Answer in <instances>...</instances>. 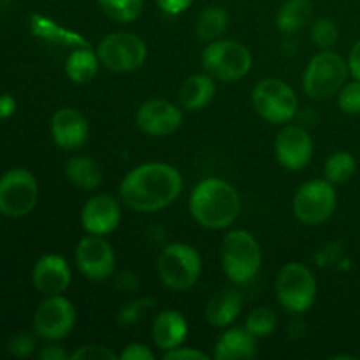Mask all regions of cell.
Instances as JSON below:
<instances>
[{"mask_svg": "<svg viewBox=\"0 0 360 360\" xmlns=\"http://www.w3.org/2000/svg\"><path fill=\"white\" fill-rule=\"evenodd\" d=\"M183 190V178L176 167L148 162L132 169L120 183V199L129 210L155 213L174 202Z\"/></svg>", "mask_w": 360, "mask_h": 360, "instance_id": "cell-1", "label": "cell"}, {"mask_svg": "<svg viewBox=\"0 0 360 360\" xmlns=\"http://www.w3.org/2000/svg\"><path fill=\"white\" fill-rule=\"evenodd\" d=\"M188 207L197 224L220 231L234 224L241 211V199L231 183L220 178H206L197 183L190 193Z\"/></svg>", "mask_w": 360, "mask_h": 360, "instance_id": "cell-2", "label": "cell"}, {"mask_svg": "<svg viewBox=\"0 0 360 360\" xmlns=\"http://www.w3.org/2000/svg\"><path fill=\"white\" fill-rule=\"evenodd\" d=\"M220 260L225 274L234 283L252 281L262 266V252L250 232L238 229L231 231L220 245Z\"/></svg>", "mask_w": 360, "mask_h": 360, "instance_id": "cell-3", "label": "cell"}, {"mask_svg": "<svg viewBox=\"0 0 360 360\" xmlns=\"http://www.w3.org/2000/svg\"><path fill=\"white\" fill-rule=\"evenodd\" d=\"M157 271L165 287L176 292H186L199 281L202 260L193 246L186 243H172L158 255Z\"/></svg>", "mask_w": 360, "mask_h": 360, "instance_id": "cell-4", "label": "cell"}, {"mask_svg": "<svg viewBox=\"0 0 360 360\" xmlns=\"http://www.w3.org/2000/svg\"><path fill=\"white\" fill-rule=\"evenodd\" d=\"M348 62L341 55L330 49L316 53L309 60L302 76V88L306 95L315 101H323L340 94L348 79Z\"/></svg>", "mask_w": 360, "mask_h": 360, "instance_id": "cell-5", "label": "cell"}, {"mask_svg": "<svg viewBox=\"0 0 360 360\" xmlns=\"http://www.w3.org/2000/svg\"><path fill=\"white\" fill-rule=\"evenodd\" d=\"M253 58L245 44L231 39H217L207 42L202 51V67L211 77L225 81H238L252 70Z\"/></svg>", "mask_w": 360, "mask_h": 360, "instance_id": "cell-6", "label": "cell"}, {"mask_svg": "<svg viewBox=\"0 0 360 360\" xmlns=\"http://www.w3.org/2000/svg\"><path fill=\"white\" fill-rule=\"evenodd\" d=\"M274 290L278 302L288 313H304L315 304L316 280L304 264L292 262L281 267Z\"/></svg>", "mask_w": 360, "mask_h": 360, "instance_id": "cell-7", "label": "cell"}, {"mask_svg": "<svg viewBox=\"0 0 360 360\" xmlns=\"http://www.w3.org/2000/svg\"><path fill=\"white\" fill-rule=\"evenodd\" d=\"M252 104L255 111L269 123H287L297 112L295 91L276 77L259 81L252 91Z\"/></svg>", "mask_w": 360, "mask_h": 360, "instance_id": "cell-8", "label": "cell"}, {"mask_svg": "<svg viewBox=\"0 0 360 360\" xmlns=\"http://www.w3.org/2000/svg\"><path fill=\"white\" fill-rule=\"evenodd\" d=\"M101 65L112 72L137 70L148 56V48L141 37L130 32H112L105 35L97 48Z\"/></svg>", "mask_w": 360, "mask_h": 360, "instance_id": "cell-9", "label": "cell"}, {"mask_svg": "<svg viewBox=\"0 0 360 360\" xmlns=\"http://www.w3.org/2000/svg\"><path fill=\"white\" fill-rule=\"evenodd\" d=\"M338 195L327 179H311L297 190L294 197V214L304 225H322L333 217Z\"/></svg>", "mask_w": 360, "mask_h": 360, "instance_id": "cell-10", "label": "cell"}, {"mask_svg": "<svg viewBox=\"0 0 360 360\" xmlns=\"http://www.w3.org/2000/svg\"><path fill=\"white\" fill-rule=\"evenodd\" d=\"M39 199V185L27 169H11L0 178V213L21 218L32 213Z\"/></svg>", "mask_w": 360, "mask_h": 360, "instance_id": "cell-11", "label": "cell"}, {"mask_svg": "<svg viewBox=\"0 0 360 360\" xmlns=\"http://www.w3.org/2000/svg\"><path fill=\"white\" fill-rule=\"evenodd\" d=\"M76 323V308L67 297L48 295L34 315V329L42 340L60 341L67 338Z\"/></svg>", "mask_w": 360, "mask_h": 360, "instance_id": "cell-12", "label": "cell"}, {"mask_svg": "<svg viewBox=\"0 0 360 360\" xmlns=\"http://www.w3.org/2000/svg\"><path fill=\"white\" fill-rule=\"evenodd\" d=\"M115 250L104 236L90 234L76 246L77 269L91 281H102L115 271Z\"/></svg>", "mask_w": 360, "mask_h": 360, "instance_id": "cell-13", "label": "cell"}, {"mask_svg": "<svg viewBox=\"0 0 360 360\" xmlns=\"http://www.w3.org/2000/svg\"><path fill=\"white\" fill-rule=\"evenodd\" d=\"M136 123L141 132L153 137L171 136L181 129L183 111L164 98L148 101L137 109Z\"/></svg>", "mask_w": 360, "mask_h": 360, "instance_id": "cell-14", "label": "cell"}, {"mask_svg": "<svg viewBox=\"0 0 360 360\" xmlns=\"http://www.w3.org/2000/svg\"><path fill=\"white\" fill-rule=\"evenodd\" d=\"M274 155L278 164L287 171H301L313 157L311 136L301 127H285L276 134Z\"/></svg>", "mask_w": 360, "mask_h": 360, "instance_id": "cell-15", "label": "cell"}, {"mask_svg": "<svg viewBox=\"0 0 360 360\" xmlns=\"http://www.w3.org/2000/svg\"><path fill=\"white\" fill-rule=\"evenodd\" d=\"M122 220V206L108 193L94 195L81 210V225L88 234H111Z\"/></svg>", "mask_w": 360, "mask_h": 360, "instance_id": "cell-16", "label": "cell"}, {"mask_svg": "<svg viewBox=\"0 0 360 360\" xmlns=\"http://www.w3.org/2000/svg\"><path fill=\"white\" fill-rule=\"evenodd\" d=\"M70 280L72 276H70L69 264L62 255H56V253L41 257L32 271L34 287L44 295L63 294L69 288Z\"/></svg>", "mask_w": 360, "mask_h": 360, "instance_id": "cell-17", "label": "cell"}, {"mask_svg": "<svg viewBox=\"0 0 360 360\" xmlns=\"http://www.w3.org/2000/svg\"><path fill=\"white\" fill-rule=\"evenodd\" d=\"M88 122L74 108H62L51 118V137L56 146L63 150H77L88 139Z\"/></svg>", "mask_w": 360, "mask_h": 360, "instance_id": "cell-18", "label": "cell"}, {"mask_svg": "<svg viewBox=\"0 0 360 360\" xmlns=\"http://www.w3.org/2000/svg\"><path fill=\"white\" fill-rule=\"evenodd\" d=\"M186 334H188V323H186L185 316L174 309L162 311L151 326L153 343L164 352L181 347L186 340Z\"/></svg>", "mask_w": 360, "mask_h": 360, "instance_id": "cell-19", "label": "cell"}, {"mask_svg": "<svg viewBox=\"0 0 360 360\" xmlns=\"http://www.w3.org/2000/svg\"><path fill=\"white\" fill-rule=\"evenodd\" d=\"M257 355V338L246 327H234L218 338L214 345L217 360H248Z\"/></svg>", "mask_w": 360, "mask_h": 360, "instance_id": "cell-20", "label": "cell"}, {"mask_svg": "<svg viewBox=\"0 0 360 360\" xmlns=\"http://www.w3.org/2000/svg\"><path fill=\"white\" fill-rule=\"evenodd\" d=\"M243 309V295L236 288H221L206 304V319L214 327H227Z\"/></svg>", "mask_w": 360, "mask_h": 360, "instance_id": "cell-21", "label": "cell"}, {"mask_svg": "<svg viewBox=\"0 0 360 360\" xmlns=\"http://www.w3.org/2000/svg\"><path fill=\"white\" fill-rule=\"evenodd\" d=\"M214 94H217V86H214V77L210 74H193L188 76L183 84L179 86V104L181 108L188 109V111H197L202 109L213 101Z\"/></svg>", "mask_w": 360, "mask_h": 360, "instance_id": "cell-22", "label": "cell"}, {"mask_svg": "<svg viewBox=\"0 0 360 360\" xmlns=\"http://www.w3.org/2000/svg\"><path fill=\"white\" fill-rule=\"evenodd\" d=\"M30 28L37 37L56 42V44L70 46V48L90 46V42H88L81 34L69 30V28L62 27V25H58L56 21L49 20V18L46 16H41V14H32Z\"/></svg>", "mask_w": 360, "mask_h": 360, "instance_id": "cell-23", "label": "cell"}, {"mask_svg": "<svg viewBox=\"0 0 360 360\" xmlns=\"http://www.w3.org/2000/svg\"><path fill=\"white\" fill-rule=\"evenodd\" d=\"M98 65H101V60L91 46H81V48H74L72 53L67 56L65 74L72 83H90L97 76Z\"/></svg>", "mask_w": 360, "mask_h": 360, "instance_id": "cell-24", "label": "cell"}, {"mask_svg": "<svg viewBox=\"0 0 360 360\" xmlns=\"http://www.w3.org/2000/svg\"><path fill=\"white\" fill-rule=\"evenodd\" d=\"M67 179L77 188L94 190L102 183V169L97 162L88 155H74L65 162Z\"/></svg>", "mask_w": 360, "mask_h": 360, "instance_id": "cell-25", "label": "cell"}, {"mask_svg": "<svg viewBox=\"0 0 360 360\" xmlns=\"http://www.w3.org/2000/svg\"><path fill=\"white\" fill-rule=\"evenodd\" d=\"M313 14L311 0H287L278 11L276 27L285 34H292L304 27Z\"/></svg>", "mask_w": 360, "mask_h": 360, "instance_id": "cell-26", "label": "cell"}, {"mask_svg": "<svg viewBox=\"0 0 360 360\" xmlns=\"http://www.w3.org/2000/svg\"><path fill=\"white\" fill-rule=\"evenodd\" d=\"M229 27V13L220 6H210L197 18L195 32L200 41L213 42L225 34Z\"/></svg>", "mask_w": 360, "mask_h": 360, "instance_id": "cell-27", "label": "cell"}, {"mask_svg": "<svg viewBox=\"0 0 360 360\" xmlns=\"http://www.w3.org/2000/svg\"><path fill=\"white\" fill-rule=\"evenodd\" d=\"M355 171H357V162H355L354 155L348 151H334L333 155H329V158L326 160V167H323L326 179L333 185L350 181Z\"/></svg>", "mask_w": 360, "mask_h": 360, "instance_id": "cell-28", "label": "cell"}, {"mask_svg": "<svg viewBox=\"0 0 360 360\" xmlns=\"http://www.w3.org/2000/svg\"><path fill=\"white\" fill-rule=\"evenodd\" d=\"M101 9L118 23H130L137 20L143 11V0H98Z\"/></svg>", "mask_w": 360, "mask_h": 360, "instance_id": "cell-29", "label": "cell"}, {"mask_svg": "<svg viewBox=\"0 0 360 360\" xmlns=\"http://www.w3.org/2000/svg\"><path fill=\"white\" fill-rule=\"evenodd\" d=\"M278 326V315L273 308L267 306H260L255 308L246 319L245 327L253 334L255 338H266L274 333Z\"/></svg>", "mask_w": 360, "mask_h": 360, "instance_id": "cell-30", "label": "cell"}, {"mask_svg": "<svg viewBox=\"0 0 360 360\" xmlns=\"http://www.w3.org/2000/svg\"><path fill=\"white\" fill-rule=\"evenodd\" d=\"M340 28L333 18H319L311 27V39L320 49H330L338 42Z\"/></svg>", "mask_w": 360, "mask_h": 360, "instance_id": "cell-31", "label": "cell"}, {"mask_svg": "<svg viewBox=\"0 0 360 360\" xmlns=\"http://www.w3.org/2000/svg\"><path fill=\"white\" fill-rule=\"evenodd\" d=\"M153 306H155V301L153 299H148V297L130 301V302H127L125 306H122V309L118 311L116 320H118V323L122 327L134 326V323L141 322V320H143V316L146 315V313L150 311Z\"/></svg>", "mask_w": 360, "mask_h": 360, "instance_id": "cell-32", "label": "cell"}, {"mask_svg": "<svg viewBox=\"0 0 360 360\" xmlns=\"http://www.w3.org/2000/svg\"><path fill=\"white\" fill-rule=\"evenodd\" d=\"M338 104L340 109L347 115H360V81L354 79L345 83L338 94Z\"/></svg>", "mask_w": 360, "mask_h": 360, "instance_id": "cell-33", "label": "cell"}, {"mask_svg": "<svg viewBox=\"0 0 360 360\" xmlns=\"http://www.w3.org/2000/svg\"><path fill=\"white\" fill-rule=\"evenodd\" d=\"M72 360H116L118 355L111 352L109 348L101 347V345H84V347L77 348L72 355Z\"/></svg>", "mask_w": 360, "mask_h": 360, "instance_id": "cell-34", "label": "cell"}, {"mask_svg": "<svg viewBox=\"0 0 360 360\" xmlns=\"http://www.w3.org/2000/svg\"><path fill=\"white\" fill-rule=\"evenodd\" d=\"M35 350V338L28 333L14 336L9 343V354L14 357H30Z\"/></svg>", "mask_w": 360, "mask_h": 360, "instance_id": "cell-35", "label": "cell"}, {"mask_svg": "<svg viewBox=\"0 0 360 360\" xmlns=\"http://www.w3.org/2000/svg\"><path fill=\"white\" fill-rule=\"evenodd\" d=\"M164 360H207L206 354L195 350V348H186V347H176L172 350H167L164 354Z\"/></svg>", "mask_w": 360, "mask_h": 360, "instance_id": "cell-36", "label": "cell"}, {"mask_svg": "<svg viewBox=\"0 0 360 360\" xmlns=\"http://www.w3.org/2000/svg\"><path fill=\"white\" fill-rule=\"evenodd\" d=\"M122 360H153L155 354L148 347L141 343H130L127 345L125 350L118 355Z\"/></svg>", "mask_w": 360, "mask_h": 360, "instance_id": "cell-37", "label": "cell"}, {"mask_svg": "<svg viewBox=\"0 0 360 360\" xmlns=\"http://www.w3.org/2000/svg\"><path fill=\"white\" fill-rule=\"evenodd\" d=\"M157 4L162 13L169 14V16H178L192 6L193 0H157Z\"/></svg>", "mask_w": 360, "mask_h": 360, "instance_id": "cell-38", "label": "cell"}, {"mask_svg": "<svg viewBox=\"0 0 360 360\" xmlns=\"http://www.w3.org/2000/svg\"><path fill=\"white\" fill-rule=\"evenodd\" d=\"M16 112V98L9 94L0 95V122L9 120Z\"/></svg>", "mask_w": 360, "mask_h": 360, "instance_id": "cell-39", "label": "cell"}, {"mask_svg": "<svg viewBox=\"0 0 360 360\" xmlns=\"http://www.w3.org/2000/svg\"><path fill=\"white\" fill-rule=\"evenodd\" d=\"M348 69H350L352 77L360 81V39L355 42L350 51V56H348Z\"/></svg>", "mask_w": 360, "mask_h": 360, "instance_id": "cell-40", "label": "cell"}, {"mask_svg": "<svg viewBox=\"0 0 360 360\" xmlns=\"http://www.w3.org/2000/svg\"><path fill=\"white\" fill-rule=\"evenodd\" d=\"M70 355H67V352L63 350L62 347H56V345H49V347H44L39 354V359L41 360H65Z\"/></svg>", "mask_w": 360, "mask_h": 360, "instance_id": "cell-41", "label": "cell"}, {"mask_svg": "<svg viewBox=\"0 0 360 360\" xmlns=\"http://www.w3.org/2000/svg\"><path fill=\"white\" fill-rule=\"evenodd\" d=\"M132 280H136L132 273H122V274H120V278H118V287L122 288V290L132 292L134 287H132V285H129V281H132Z\"/></svg>", "mask_w": 360, "mask_h": 360, "instance_id": "cell-42", "label": "cell"}]
</instances>
